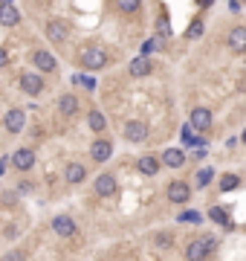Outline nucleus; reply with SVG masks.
Returning <instances> with one entry per match:
<instances>
[{
  "label": "nucleus",
  "mask_w": 246,
  "mask_h": 261,
  "mask_svg": "<svg viewBox=\"0 0 246 261\" xmlns=\"http://www.w3.org/2000/svg\"><path fill=\"white\" fill-rule=\"evenodd\" d=\"M214 238L211 235H203V238H194L191 244H188V249H186V258L188 261H206L211 255V249H214Z\"/></svg>",
  "instance_id": "nucleus-1"
},
{
  "label": "nucleus",
  "mask_w": 246,
  "mask_h": 261,
  "mask_svg": "<svg viewBox=\"0 0 246 261\" xmlns=\"http://www.w3.org/2000/svg\"><path fill=\"white\" fill-rule=\"evenodd\" d=\"M81 61L87 70H102L107 64V52L99 47H87V49H81Z\"/></svg>",
  "instance_id": "nucleus-2"
},
{
  "label": "nucleus",
  "mask_w": 246,
  "mask_h": 261,
  "mask_svg": "<svg viewBox=\"0 0 246 261\" xmlns=\"http://www.w3.org/2000/svg\"><path fill=\"white\" fill-rule=\"evenodd\" d=\"M12 166L18 168V171H26V168L35 166V151L32 148H18L12 154Z\"/></svg>",
  "instance_id": "nucleus-3"
},
{
  "label": "nucleus",
  "mask_w": 246,
  "mask_h": 261,
  "mask_svg": "<svg viewBox=\"0 0 246 261\" xmlns=\"http://www.w3.org/2000/svg\"><path fill=\"white\" fill-rule=\"evenodd\" d=\"M128 70H130V76H133V79H145V76L153 70V64H151V58H148V55H136V58H130Z\"/></svg>",
  "instance_id": "nucleus-4"
},
{
  "label": "nucleus",
  "mask_w": 246,
  "mask_h": 261,
  "mask_svg": "<svg viewBox=\"0 0 246 261\" xmlns=\"http://www.w3.org/2000/svg\"><path fill=\"white\" fill-rule=\"evenodd\" d=\"M145 137H148V125H145V122L133 119V122L125 125V140H128V143H142Z\"/></svg>",
  "instance_id": "nucleus-5"
},
{
  "label": "nucleus",
  "mask_w": 246,
  "mask_h": 261,
  "mask_svg": "<svg viewBox=\"0 0 246 261\" xmlns=\"http://www.w3.org/2000/svg\"><path fill=\"white\" fill-rule=\"evenodd\" d=\"M96 194H102V198H110V194H116V177H113V174H99V177H96Z\"/></svg>",
  "instance_id": "nucleus-6"
},
{
  "label": "nucleus",
  "mask_w": 246,
  "mask_h": 261,
  "mask_svg": "<svg viewBox=\"0 0 246 261\" xmlns=\"http://www.w3.org/2000/svg\"><path fill=\"white\" fill-rule=\"evenodd\" d=\"M32 64H35L41 73H52L55 70V55L47 52V49H35V52H32Z\"/></svg>",
  "instance_id": "nucleus-7"
},
{
  "label": "nucleus",
  "mask_w": 246,
  "mask_h": 261,
  "mask_svg": "<svg viewBox=\"0 0 246 261\" xmlns=\"http://www.w3.org/2000/svg\"><path fill=\"white\" fill-rule=\"evenodd\" d=\"M21 90L29 93V96H38L44 90V79L35 76V73H24V76H21Z\"/></svg>",
  "instance_id": "nucleus-8"
},
{
  "label": "nucleus",
  "mask_w": 246,
  "mask_h": 261,
  "mask_svg": "<svg viewBox=\"0 0 246 261\" xmlns=\"http://www.w3.org/2000/svg\"><path fill=\"white\" fill-rule=\"evenodd\" d=\"M3 125H6V130H9V134H21V130H24V125H26V113L15 107V110H9V113H6Z\"/></svg>",
  "instance_id": "nucleus-9"
},
{
  "label": "nucleus",
  "mask_w": 246,
  "mask_h": 261,
  "mask_svg": "<svg viewBox=\"0 0 246 261\" xmlns=\"http://www.w3.org/2000/svg\"><path fill=\"white\" fill-rule=\"evenodd\" d=\"M52 229H55L61 238H72V235H75V224H72L70 215H55V218H52Z\"/></svg>",
  "instance_id": "nucleus-10"
},
{
  "label": "nucleus",
  "mask_w": 246,
  "mask_h": 261,
  "mask_svg": "<svg viewBox=\"0 0 246 261\" xmlns=\"http://www.w3.org/2000/svg\"><path fill=\"white\" fill-rule=\"evenodd\" d=\"M110 154H113V145H110V140H96V143L90 145V157H93L96 163H105V160H110Z\"/></svg>",
  "instance_id": "nucleus-11"
},
{
  "label": "nucleus",
  "mask_w": 246,
  "mask_h": 261,
  "mask_svg": "<svg viewBox=\"0 0 246 261\" xmlns=\"http://www.w3.org/2000/svg\"><path fill=\"white\" fill-rule=\"evenodd\" d=\"M191 198V189H188L183 180H174L171 186H168V201L171 203H186Z\"/></svg>",
  "instance_id": "nucleus-12"
},
{
  "label": "nucleus",
  "mask_w": 246,
  "mask_h": 261,
  "mask_svg": "<svg viewBox=\"0 0 246 261\" xmlns=\"http://www.w3.org/2000/svg\"><path fill=\"white\" fill-rule=\"evenodd\" d=\"M209 125H211V110H206V107H194V110H191V125H188V128L206 130Z\"/></svg>",
  "instance_id": "nucleus-13"
},
{
  "label": "nucleus",
  "mask_w": 246,
  "mask_h": 261,
  "mask_svg": "<svg viewBox=\"0 0 246 261\" xmlns=\"http://www.w3.org/2000/svg\"><path fill=\"white\" fill-rule=\"evenodd\" d=\"M47 38L52 41V44L67 41V24H64V21H49L47 24Z\"/></svg>",
  "instance_id": "nucleus-14"
},
{
  "label": "nucleus",
  "mask_w": 246,
  "mask_h": 261,
  "mask_svg": "<svg viewBox=\"0 0 246 261\" xmlns=\"http://www.w3.org/2000/svg\"><path fill=\"white\" fill-rule=\"evenodd\" d=\"M136 168H139L145 177H153L156 171H159V157H153V154H145L139 157V163H136Z\"/></svg>",
  "instance_id": "nucleus-15"
},
{
  "label": "nucleus",
  "mask_w": 246,
  "mask_h": 261,
  "mask_svg": "<svg viewBox=\"0 0 246 261\" xmlns=\"http://www.w3.org/2000/svg\"><path fill=\"white\" fill-rule=\"evenodd\" d=\"M21 21V12L15 9L12 3H0V24L3 26H15Z\"/></svg>",
  "instance_id": "nucleus-16"
},
{
  "label": "nucleus",
  "mask_w": 246,
  "mask_h": 261,
  "mask_svg": "<svg viewBox=\"0 0 246 261\" xmlns=\"http://www.w3.org/2000/svg\"><path fill=\"white\" fill-rule=\"evenodd\" d=\"M162 163H165L168 168H180L183 163H186V154H183V148H165Z\"/></svg>",
  "instance_id": "nucleus-17"
},
{
  "label": "nucleus",
  "mask_w": 246,
  "mask_h": 261,
  "mask_svg": "<svg viewBox=\"0 0 246 261\" xmlns=\"http://www.w3.org/2000/svg\"><path fill=\"white\" fill-rule=\"evenodd\" d=\"M229 47L234 49V52H243L246 49V29L243 26H234L232 35H229Z\"/></svg>",
  "instance_id": "nucleus-18"
},
{
  "label": "nucleus",
  "mask_w": 246,
  "mask_h": 261,
  "mask_svg": "<svg viewBox=\"0 0 246 261\" xmlns=\"http://www.w3.org/2000/svg\"><path fill=\"white\" fill-rule=\"evenodd\" d=\"M64 177H67V183H84V177H87V168H84L81 163H70V166H67V171H64Z\"/></svg>",
  "instance_id": "nucleus-19"
},
{
  "label": "nucleus",
  "mask_w": 246,
  "mask_h": 261,
  "mask_svg": "<svg viewBox=\"0 0 246 261\" xmlns=\"http://www.w3.org/2000/svg\"><path fill=\"white\" fill-rule=\"evenodd\" d=\"M58 110L64 113V116H72V113L78 110V99H75V96H70V93H67V96H61Z\"/></svg>",
  "instance_id": "nucleus-20"
},
{
  "label": "nucleus",
  "mask_w": 246,
  "mask_h": 261,
  "mask_svg": "<svg viewBox=\"0 0 246 261\" xmlns=\"http://www.w3.org/2000/svg\"><path fill=\"white\" fill-rule=\"evenodd\" d=\"M87 122H90V128H93L96 134H102V130L107 128V119H105V113H102V110H90Z\"/></svg>",
  "instance_id": "nucleus-21"
},
{
  "label": "nucleus",
  "mask_w": 246,
  "mask_h": 261,
  "mask_svg": "<svg viewBox=\"0 0 246 261\" xmlns=\"http://www.w3.org/2000/svg\"><path fill=\"white\" fill-rule=\"evenodd\" d=\"M209 218L214 221V224H223V226L232 224V221H229V212H226V209H220V206H211V209H209Z\"/></svg>",
  "instance_id": "nucleus-22"
},
{
  "label": "nucleus",
  "mask_w": 246,
  "mask_h": 261,
  "mask_svg": "<svg viewBox=\"0 0 246 261\" xmlns=\"http://www.w3.org/2000/svg\"><path fill=\"white\" fill-rule=\"evenodd\" d=\"M240 186V180L234 177V174H226V177H220V191H232Z\"/></svg>",
  "instance_id": "nucleus-23"
},
{
  "label": "nucleus",
  "mask_w": 246,
  "mask_h": 261,
  "mask_svg": "<svg viewBox=\"0 0 246 261\" xmlns=\"http://www.w3.org/2000/svg\"><path fill=\"white\" fill-rule=\"evenodd\" d=\"M211 183V168H200L197 171V186L203 189V186H209Z\"/></svg>",
  "instance_id": "nucleus-24"
},
{
  "label": "nucleus",
  "mask_w": 246,
  "mask_h": 261,
  "mask_svg": "<svg viewBox=\"0 0 246 261\" xmlns=\"http://www.w3.org/2000/svg\"><path fill=\"white\" fill-rule=\"evenodd\" d=\"M200 35H203V21H194V24L188 26L186 38H191V41H194V38H200Z\"/></svg>",
  "instance_id": "nucleus-25"
},
{
  "label": "nucleus",
  "mask_w": 246,
  "mask_h": 261,
  "mask_svg": "<svg viewBox=\"0 0 246 261\" xmlns=\"http://www.w3.org/2000/svg\"><path fill=\"white\" fill-rule=\"evenodd\" d=\"M180 221H183V224H200V221H203V215H200V212H183V215H180Z\"/></svg>",
  "instance_id": "nucleus-26"
},
{
  "label": "nucleus",
  "mask_w": 246,
  "mask_h": 261,
  "mask_svg": "<svg viewBox=\"0 0 246 261\" xmlns=\"http://www.w3.org/2000/svg\"><path fill=\"white\" fill-rule=\"evenodd\" d=\"M156 26H159V35H162V38L171 35V24H168V15H159V24H156Z\"/></svg>",
  "instance_id": "nucleus-27"
},
{
  "label": "nucleus",
  "mask_w": 246,
  "mask_h": 261,
  "mask_svg": "<svg viewBox=\"0 0 246 261\" xmlns=\"http://www.w3.org/2000/svg\"><path fill=\"white\" fill-rule=\"evenodd\" d=\"M119 9L122 12H136L139 9V0H119Z\"/></svg>",
  "instance_id": "nucleus-28"
},
{
  "label": "nucleus",
  "mask_w": 246,
  "mask_h": 261,
  "mask_svg": "<svg viewBox=\"0 0 246 261\" xmlns=\"http://www.w3.org/2000/svg\"><path fill=\"white\" fill-rule=\"evenodd\" d=\"M3 261H26V252L24 249H12V252H6Z\"/></svg>",
  "instance_id": "nucleus-29"
},
{
  "label": "nucleus",
  "mask_w": 246,
  "mask_h": 261,
  "mask_svg": "<svg viewBox=\"0 0 246 261\" xmlns=\"http://www.w3.org/2000/svg\"><path fill=\"white\" fill-rule=\"evenodd\" d=\"M75 82L81 84V87H87V90H93V87H96V82L90 79V76H75Z\"/></svg>",
  "instance_id": "nucleus-30"
},
{
  "label": "nucleus",
  "mask_w": 246,
  "mask_h": 261,
  "mask_svg": "<svg viewBox=\"0 0 246 261\" xmlns=\"http://www.w3.org/2000/svg\"><path fill=\"white\" fill-rule=\"evenodd\" d=\"M156 244H159V247H168V244H171V238H168V235H159V238H156Z\"/></svg>",
  "instance_id": "nucleus-31"
},
{
  "label": "nucleus",
  "mask_w": 246,
  "mask_h": 261,
  "mask_svg": "<svg viewBox=\"0 0 246 261\" xmlns=\"http://www.w3.org/2000/svg\"><path fill=\"white\" fill-rule=\"evenodd\" d=\"M9 64V55H6V49H0V67H6Z\"/></svg>",
  "instance_id": "nucleus-32"
},
{
  "label": "nucleus",
  "mask_w": 246,
  "mask_h": 261,
  "mask_svg": "<svg viewBox=\"0 0 246 261\" xmlns=\"http://www.w3.org/2000/svg\"><path fill=\"white\" fill-rule=\"evenodd\" d=\"M200 3H203V6H209V3H211V0H200Z\"/></svg>",
  "instance_id": "nucleus-33"
},
{
  "label": "nucleus",
  "mask_w": 246,
  "mask_h": 261,
  "mask_svg": "<svg viewBox=\"0 0 246 261\" xmlns=\"http://www.w3.org/2000/svg\"><path fill=\"white\" fill-rule=\"evenodd\" d=\"M0 174H3V166H0Z\"/></svg>",
  "instance_id": "nucleus-34"
}]
</instances>
